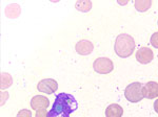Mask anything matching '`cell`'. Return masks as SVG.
Returning <instances> with one entry per match:
<instances>
[{
  "label": "cell",
  "instance_id": "9",
  "mask_svg": "<svg viewBox=\"0 0 158 117\" xmlns=\"http://www.w3.org/2000/svg\"><path fill=\"white\" fill-rule=\"evenodd\" d=\"M49 98L43 95H36L31 100V107L32 110H41V109H47L49 107Z\"/></svg>",
  "mask_w": 158,
  "mask_h": 117
},
{
  "label": "cell",
  "instance_id": "5",
  "mask_svg": "<svg viewBox=\"0 0 158 117\" xmlns=\"http://www.w3.org/2000/svg\"><path fill=\"white\" fill-rule=\"evenodd\" d=\"M38 91H40L41 93L45 94H53L57 91L58 89V84L55 80L53 78H44V80L40 81L37 85Z\"/></svg>",
  "mask_w": 158,
  "mask_h": 117
},
{
  "label": "cell",
  "instance_id": "1",
  "mask_svg": "<svg viewBox=\"0 0 158 117\" xmlns=\"http://www.w3.org/2000/svg\"><path fill=\"white\" fill-rule=\"evenodd\" d=\"M78 108L75 97L68 93H59L56 95L52 109L48 113V117H70Z\"/></svg>",
  "mask_w": 158,
  "mask_h": 117
},
{
  "label": "cell",
  "instance_id": "13",
  "mask_svg": "<svg viewBox=\"0 0 158 117\" xmlns=\"http://www.w3.org/2000/svg\"><path fill=\"white\" fill-rule=\"evenodd\" d=\"M13 84V78L9 73L2 72L1 73V89H6L11 87Z\"/></svg>",
  "mask_w": 158,
  "mask_h": 117
},
{
  "label": "cell",
  "instance_id": "10",
  "mask_svg": "<svg viewBox=\"0 0 158 117\" xmlns=\"http://www.w3.org/2000/svg\"><path fill=\"white\" fill-rule=\"evenodd\" d=\"M123 114V109L118 104H112L106 109V117H121Z\"/></svg>",
  "mask_w": 158,
  "mask_h": 117
},
{
  "label": "cell",
  "instance_id": "4",
  "mask_svg": "<svg viewBox=\"0 0 158 117\" xmlns=\"http://www.w3.org/2000/svg\"><path fill=\"white\" fill-rule=\"evenodd\" d=\"M93 68L99 74H108L114 69V64L112 60L108 58H98L94 61Z\"/></svg>",
  "mask_w": 158,
  "mask_h": 117
},
{
  "label": "cell",
  "instance_id": "16",
  "mask_svg": "<svg viewBox=\"0 0 158 117\" xmlns=\"http://www.w3.org/2000/svg\"><path fill=\"white\" fill-rule=\"evenodd\" d=\"M16 117H32V112L27 110V109H23V110H20L18 112Z\"/></svg>",
  "mask_w": 158,
  "mask_h": 117
},
{
  "label": "cell",
  "instance_id": "15",
  "mask_svg": "<svg viewBox=\"0 0 158 117\" xmlns=\"http://www.w3.org/2000/svg\"><path fill=\"white\" fill-rule=\"evenodd\" d=\"M151 45L153 47L158 48V32L151 36Z\"/></svg>",
  "mask_w": 158,
  "mask_h": 117
},
{
  "label": "cell",
  "instance_id": "19",
  "mask_svg": "<svg viewBox=\"0 0 158 117\" xmlns=\"http://www.w3.org/2000/svg\"><path fill=\"white\" fill-rule=\"evenodd\" d=\"M154 110L156 113H158V98L154 101Z\"/></svg>",
  "mask_w": 158,
  "mask_h": 117
},
{
  "label": "cell",
  "instance_id": "7",
  "mask_svg": "<svg viewBox=\"0 0 158 117\" xmlns=\"http://www.w3.org/2000/svg\"><path fill=\"white\" fill-rule=\"evenodd\" d=\"M94 45L89 40H80L75 46V50L80 55H89L93 52Z\"/></svg>",
  "mask_w": 158,
  "mask_h": 117
},
{
  "label": "cell",
  "instance_id": "14",
  "mask_svg": "<svg viewBox=\"0 0 158 117\" xmlns=\"http://www.w3.org/2000/svg\"><path fill=\"white\" fill-rule=\"evenodd\" d=\"M75 6L78 11L86 13L92 9V2L91 1H78Z\"/></svg>",
  "mask_w": 158,
  "mask_h": 117
},
{
  "label": "cell",
  "instance_id": "8",
  "mask_svg": "<svg viewBox=\"0 0 158 117\" xmlns=\"http://www.w3.org/2000/svg\"><path fill=\"white\" fill-rule=\"evenodd\" d=\"M143 96L148 100H154L158 97V83L148 82L143 86Z\"/></svg>",
  "mask_w": 158,
  "mask_h": 117
},
{
  "label": "cell",
  "instance_id": "3",
  "mask_svg": "<svg viewBox=\"0 0 158 117\" xmlns=\"http://www.w3.org/2000/svg\"><path fill=\"white\" fill-rule=\"evenodd\" d=\"M124 96L130 103H139L143 100V85L141 83L135 82L127 86L124 90Z\"/></svg>",
  "mask_w": 158,
  "mask_h": 117
},
{
  "label": "cell",
  "instance_id": "17",
  "mask_svg": "<svg viewBox=\"0 0 158 117\" xmlns=\"http://www.w3.org/2000/svg\"><path fill=\"white\" fill-rule=\"evenodd\" d=\"M48 110L47 109H41V110L36 111V114H35V117H48Z\"/></svg>",
  "mask_w": 158,
  "mask_h": 117
},
{
  "label": "cell",
  "instance_id": "18",
  "mask_svg": "<svg viewBox=\"0 0 158 117\" xmlns=\"http://www.w3.org/2000/svg\"><path fill=\"white\" fill-rule=\"evenodd\" d=\"M1 95H2L1 105H4V100H6V98L7 100V97H9V94H7V92H1Z\"/></svg>",
  "mask_w": 158,
  "mask_h": 117
},
{
  "label": "cell",
  "instance_id": "20",
  "mask_svg": "<svg viewBox=\"0 0 158 117\" xmlns=\"http://www.w3.org/2000/svg\"><path fill=\"white\" fill-rule=\"evenodd\" d=\"M157 24H158V21H157Z\"/></svg>",
  "mask_w": 158,
  "mask_h": 117
},
{
  "label": "cell",
  "instance_id": "6",
  "mask_svg": "<svg viewBox=\"0 0 158 117\" xmlns=\"http://www.w3.org/2000/svg\"><path fill=\"white\" fill-rule=\"evenodd\" d=\"M154 58V53L152 49L148 47H141L136 52V60L141 64H149Z\"/></svg>",
  "mask_w": 158,
  "mask_h": 117
},
{
  "label": "cell",
  "instance_id": "11",
  "mask_svg": "<svg viewBox=\"0 0 158 117\" xmlns=\"http://www.w3.org/2000/svg\"><path fill=\"white\" fill-rule=\"evenodd\" d=\"M20 12H21V9H20L19 4L17 3H13L10 4L6 7V17L11 18V19H14V18H18L20 15Z\"/></svg>",
  "mask_w": 158,
  "mask_h": 117
},
{
  "label": "cell",
  "instance_id": "2",
  "mask_svg": "<svg viewBox=\"0 0 158 117\" xmlns=\"http://www.w3.org/2000/svg\"><path fill=\"white\" fill-rule=\"evenodd\" d=\"M135 49V41L133 37L127 34H121L116 38L114 50L120 58H129Z\"/></svg>",
  "mask_w": 158,
  "mask_h": 117
},
{
  "label": "cell",
  "instance_id": "12",
  "mask_svg": "<svg viewBox=\"0 0 158 117\" xmlns=\"http://www.w3.org/2000/svg\"><path fill=\"white\" fill-rule=\"evenodd\" d=\"M134 6H135V9L138 12L144 13L151 7L152 1H148V0H146V1H139V0H137V1H135Z\"/></svg>",
  "mask_w": 158,
  "mask_h": 117
}]
</instances>
